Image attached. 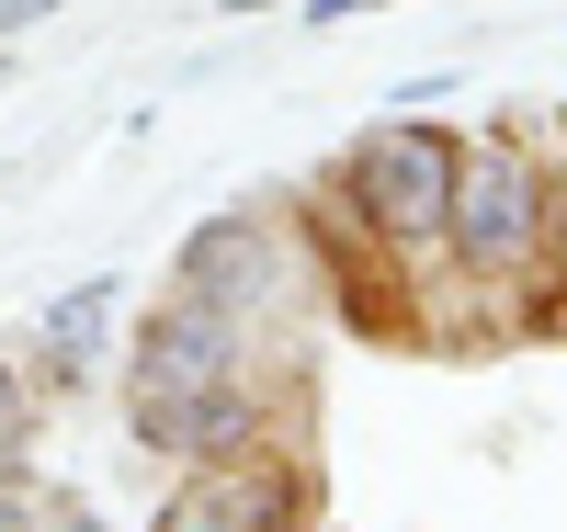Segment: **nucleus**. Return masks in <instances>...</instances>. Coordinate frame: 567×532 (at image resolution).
Returning <instances> with one entry per match:
<instances>
[{
    "label": "nucleus",
    "mask_w": 567,
    "mask_h": 532,
    "mask_svg": "<svg viewBox=\"0 0 567 532\" xmlns=\"http://www.w3.org/2000/svg\"><path fill=\"white\" fill-rule=\"evenodd\" d=\"M227 374H239V317H227V306H194V295H171V306L148 317V341H136V397H125L136 442L182 453L194 408L216 397Z\"/></svg>",
    "instance_id": "nucleus-1"
},
{
    "label": "nucleus",
    "mask_w": 567,
    "mask_h": 532,
    "mask_svg": "<svg viewBox=\"0 0 567 532\" xmlns=\"http://www.w3.org/2000/svg\"><path fill=\"white\" fill-rule=\"evenodd\" d=\"M534 227H545V181H534V159L523 148H465L454 159V216H443V238H454V261L465 272H523L534 261Z\"/></svg>",
    "instance_id": "nucleus-2"
},
{
    "label": "nucleus",
    "mask_w": 567,
    "mask_h": 532,
    "mask_svg": "<svg viewBox=\"0 0 567 532\" xmlns=\"http://www.w3.org/2000/svg\"><path fill=\"white\" fill-rule=\"evenodd\" d=\"M454 136L443 125H374L363 148H352V205L386 227V238H443L454 216Z\"/></svg>",
    "instance_id": "nucleus-3"
},
{
    "label": "nucleus",
    "mask_w": 567,
    "mask_h": 532,
    "mask_svg": "<svg viewBox=\"0 0 567 532\" xmlns=\"http://www.w3.org/2000/svg\"><path fill=\"white\" fill-rule=\"evenodd\" d=\"M307 510V488L296 476H239V465H205L194 488H171L159 499V521L148 532H284Z\"/></svg>",
    "instance_id": "nucleus-4"
},
{
    "label": "nucleus",
    "mask_w": 567,
    "mask_h": 532,
    "mask_svg": "<svg viewBox=\"0 0 567 532\" xmlns=\"http://www.w3.org/2000/svg\"><path fill=\"white\" fill-rule=\"evenodd\" d=\"M261 272H272L261 227H250V216H205L194 238H182V261H171V295H194V306H227V317H239V306L261 295Z\"/></svg>",
    "instance_id": "nucleus-5"
},
{
    "label": "nucleus",
    "mask_w": 567,
    "mask_h": 532,
    "mask_svg": "<svg viewBox=\"0 0 567 532\" xmlns=\"http://www.w3.org/2000/svg\"><path fill=\"white\" fill-rule=\"evenodd\" d=\"M114 306H125V283H114V272H91V283H69V295L45 306V363H58L69 385L91 374V352H103V328H114Z\"/></svg>",
    "instance_id": "nucleus-6"
},
{
    "label": "nucleus",
    "mask_w": 567,
    "mask_h": 532,
    "mask_svg": "<svg viewBox=\"0 0 567 532\" xmlns=\"http://www.w3.org/2000/svg\"><path fill=\"white\" fill-rule=\"evenodd\" d=\"M58 12H69V0H0V45L34 34V23H58Z\"/></svg>",
    "instance_id": "nucleus-7"
},
{
    "label": "nucleus",
    "mask_w": 567,
    "mask_h": 532,
    "mask_svg": "<svg viewBox=\"0 0 567 532\" xmlns=\"http://www.w3.org/2000/svg\"><path fill=\"white\" fill-rule=\"evenodd\" d=\"M23 408V385H12V352H0V419H12Z\"/></svg>",
    "instance_id": "nucleus-8"
},
{
    "label": "nucleus",
    "mask_w": 567,
    "mask_h": 532,
    "mask_svg": "<svg viewBox=\"0 0 567 532\" xmlns=\"http://www.w3.org/2000/svg\"><path fill=\"white\" fill-rule=\"evenodd\" d=\"M227 12H272V0H227Z\"/></svg>",
    "instance_id": "nucleus-9"
}]
</instances>
